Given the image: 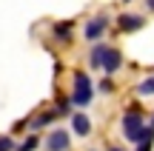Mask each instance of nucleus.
<instances>
[{
  "label": "nucleus",
  "mask_w": 154,
  "mask_h": 151,
  "mask_svg": "<svg viewBox=\"0 0 154 151\" xmlns=\"http://www.w3.org/2000/svg\"><path fill=\"white\" fill-rule=\"evenodd\" d=\"M151 125H154V120H151Z\"/></svg>",
  "instance_id": "20"
},
{
  "label": "nucleus",
  "mask_w": 154,
  "mask_h": 151,
  "mask_svg": "<svg viewBox=\"0 0 154 151\" xmlns=\"http://www.w3.org/2000/svg\"><path fill=\"white\" fill-rule=\"evenodd\" d=\"M37 146H40V137H37V134H29V137H26V140H23L14 151H34Z\"/></svg>",
  "instance_id": "12"
},
{
  "label": "nucleus",
  "mask_w": 154,
  "mask_h": 151,
  "mask_svg": "<svg viewBox=\"0 0 154 151\" xmlns=\"http://www.w3.org/2000/svg\"><path fill=\"white\" fill-rule=\"evenodd\" d=\"M72 148V134L66 128H54L49 131V140H46V151H69Z\"/></svg>",
  "instance_id": "4"
},
{
  "label": "nucleus",
  "mask_w": 154,
  "mask_h": 151,
  "mask_svg": "<svg viewBox=\"0 0 154 151\" xmlns=\"http://www.w3.org/2000/svg\"><path fill=\"white\" fill-rule=\"evenodd\" d=\"M134 151H151V140H149V143H140V146L134 148Z\"/></svg>",
  "instance_id": "16"
},
{
  "label": "nucleus",
  "mask_w": 154,
  "mask_h": 151,
  "mask_svg": "<svg viewBox=\"0 0 154 151\" xmlns=\"http://www.w3.org/2000/svg\"><path fill=\"white\" fill-rule=\"evenodd\" d=\"M91 97H94V86H91V80H88V74H86V71H77V74H74L72 106H74V108H86L88 103H91Z\"/></svg>",
  "instance_id": "2"
},
{
  "label": "nucleus",
  "mask_w": 154,
  "mask_h": 151,
  "mask_svg": "<svg viewBox=\"0 0 154 151\" xmlns=\"http://www.w3.org/2000/svg\"><path fill=\"white\" fill-rule=\"evenodd\" d=\"M106 49H109V43H94L91 46V54H88V66L91 68H100V63H103V54H106Z\"/></svg>",
  "instance_id": "8"
},
{
  "label": "nucleus",
  "mask_w": 154,
  "mask_h": 151,
  "mask_svg": "<svg viewBox=\"0 0 154 151\" xmlns=\"http://www.w3.org/2000/svg\"><path fill=\"white\" fill-rule=\"evenodd\" d=\"M51 32H54L57 43H72V23H57Z\"/></svg>",
  "instance_id": "9"
},
{
  "label": "nucleus",
  "mask_w": 154,
  "mask_h": 151,
  "mask_svg": "<svg viewBox=\"0 0 154 151\" xmlns=\"http://www.w3.org/2000/svg\"><path fill=\"white\" fill-rule=\"evenodd\" d=\"M106 29H109V14L88 17V23L83 26V40H86V43H100V40L106 37Z\"/></svg>",
  "instance_id": "3"
},
{
  "label": "nucleus",
  "mask_w": 154,
  "mask_h": 151,
  "mask_svg": "<svg viewBox=\"0 0 154 151\" xmlns=\"http://www.w3.org/2000/svg\"><path fill=\"white\" fill-rule=\"evenodd\" d=\"M72 131H74L77 137H88V134H91V120H88L83 111L72 114Z\"/></svg>",
  "instance_id": "7"
},
{
  "label": "nucleus",
  "mask_w": 154,
  "mask_h": 151,
  "mask_svg": "<svg viewBox=\"0 0 154 151\" xmlns=\"http://www.w3.org/2000/svg\"><path fill=\"white\" fill-rule=\"evenodd\" d=\"M69 106H72V100H60V103H57V108H54V114H60V117L72 114V108H69Z\"/></svg>",
  "instance_id": "14"
},
{
  "label": "nucleus",
  "mask_w": 154,
  "mask_h": 151,
  "mask_svg": "<svg viewBox=\"0 0 154 151\" xmlns=\"http://www.w3.org/2000/svg\"><path fill=\"white\" fill-rule=\"evenodd\" d=\"M123 3H131V0H123Z\"/></svg>",
  "instance_id": "19"
},
{
  "label": "nucleus",
  "mask_w": 154,
  "mask_h": 151,
  "mask_svg": "<svg viewBox=\"0 0 154 151\" xmlns=\"http://www.w3.org/2000/svg\"><path fill=\"white\" fill-rule=\"evenodd\" d=\"M120 125H123V137H126L128 143H134V146L154 140V125H146V117H143V111H140L137 106H128L126 108Z\"/></svg>",
  "instance_id": "1"
},
{
  "label": "nucleus",
  "mask_w": 154,
  "mask_h": 151,
  "mask_svg": "<svg viewBox=\"0 0 154 151\" xmlns=\"http://www.w3.org/2000/svg\"><path fill=\"white\" fill-rule=\"evenodd\" d=\"M100 68H103L109 77L120 71V68H123V54H120V49L109 46V49H106V54H103V63H100Z\"/></svg>",
  "instance_id": "5"
},
{
  "label": "nucleus",
  "mask_w": 154,
  "mask_h": 151,
  "mask_svg": "<svg viewBox=\"0 0 154 151\" xmlns=\"http://www.w3.org/2000/svg\"><path fill=\"white\" fill-rule=\"evenodd\" d=\"M97 89L103 91V94H111V91H114V83H111V77H109V74H106V77L97 83Z\"/></svg>",
  "instance_id": "13"
},
{
  "label": "nucleus",
  "mask_w": 154,
  "mask_h": 151,
  "mask_svg": "<svg viewBox=\"0 0 154 151\" xmlns=\"http://www.w3.org/2000/svg\"><path fill=\"white\" fill-rule=\"evenodd\" d=\"M146 6H149V9L154 11V0H146Z\"/></svg>",
  "instance_id": "17"
},
{
  "label": "nucleus",
  "mask_w": 154,
  "mask_h": 151,
  "mask_svg": "<svg viewBox=\"0 0 154 151\" xmlns=\"http://www.w3.org/2000/svg\"><path fill=\"white\" fill-rule=\"evenodd\" d=\"M0 151H14V140L9 134H0Z\"/></svg>",
  "instance_id": "15"
},
{
  "label": "nucleus",
  "mask_w": 154,
  "mask_h": 151,
  "mask_svg": "<svg viewBox=\"0 0 154 151\" xmlns=\"http://www.w3.org/2000/svg\"><path fill=\"white\" fill-rule=\"evenodd\" d=\"M109 151H123V148H109Z\"/></svg>",
  "instance_id": "18"
},
{
  "label": "nucleus",
  "mask_w": 154,
  "mask_h": 151,
  "mask_svg": "<svg viewBox=\"0 0 154 151\" xmlns=\"http://www.w3.org/2000/svg\"><path fill=\"white\" fill-rule=\"evenodd\" d=\"M91 151H94V148H91Z\"/></svg>",
  "instance_id": "21"
},
{
  "label": "nucleus",
  "mask_w": 154,
  "mask_h": 151,
  "mask_svg": "<svg viewBox=\"0 0 154 151\" xmlns=\"http://www.w3.org/2000/svg\"><path fill=\"white\" fill-rule=\"evenodd\" d=\"M117 26H120L123 32H140V29L146 26V17H143V14H131V11H126V14L117 17Z\"/></svg>",
  "instance_id": "6"
},
{
  "label": "nucleus",
  "mask_w": 154,
  "mask_h": 151,
  "mask_svg": "<svg viewBox=\"0 0 154 151\" xmlns=\"http://www.w3.org/2000/svg\"><path fill=\"white\" fill-rule=\"evenodd\" d=\"M137 94H140V97H149V94H154V77L140 80V83H137Z\"/></svg>",
  "instance_id": "11"
},
{
  "label": "nucleus",
  "mask_w": 154,
  "mask_h": 151,
  "mask_svg": "<svg viewBox=\"0 0 154 151\" xmlns=\"http://www.w3.org/2000/svg\"><path fill=\"white\" fill-rule=\"evenodd\" d=\"M54 117H57L54 111H46V114H40V117H32V120H29V128H32V131H40V128H46Z\"/></svg>",
  "instance_id": "10"
}]
</instances>
